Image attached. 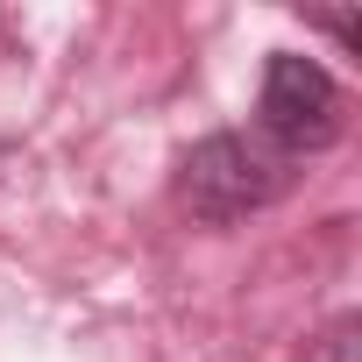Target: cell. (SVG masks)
Wrapping results in <instances>:
<instances>
[{"label":"cell","instance_id":"6da1fadb","mask_svg":"<svg viewBox=\"0 0 362 362\" xmlns=\"http://www.w3.org/2000/svg\"><path fill=\"white\" fill-rule=\"evenodd\" d=\"M284 185H291V156H277L263 135H235V128L192 142L185 163H177V206L192 221H206V228L263 214Z\"/></svg>","mask_w":362,"mask_h":362},{"label":"cell","instance_id":"7a4b0ae2","mask_svg":"<svg viewBox=\"0 0 362 362\" xmlns=\"http://www.w3.org/2000/svg\"><path fill=\"white\" fill-rule=\"evenodd\" d=\"M256 121H263V142L277 156H305V149H327L341 135V86L327 64L298 57V50H277L263 64V93H256Z\"/></svg>","mask_w":362,"mask_h":362},{"label":"cell","instance_id":"3957f363","mask_svg":"<svg viewBox=\"0 0 362 362\" xmlns=\"http://www.w3.org/2000/svg\"><path fill=\"white\" fill-rule=\"evenodd\" d=\"M313 22H320L334 43H355V36H362V29H355V15H313Z\"/></svg>","mask_w":362,"mask_h":362},{"label":"cell","instance_id":"277c9868","mask_svg":"<svg viewBox=\"0 0 362 362\" xmlns=\"http://www.w3.org/2000/svg\"><path fill=\"white\" fill-rule=\"evenodd\" d=\"M334 362H355V313L334 327Z\"/></svg>","mask_w":362,"mask_h":362}]
</instances>
